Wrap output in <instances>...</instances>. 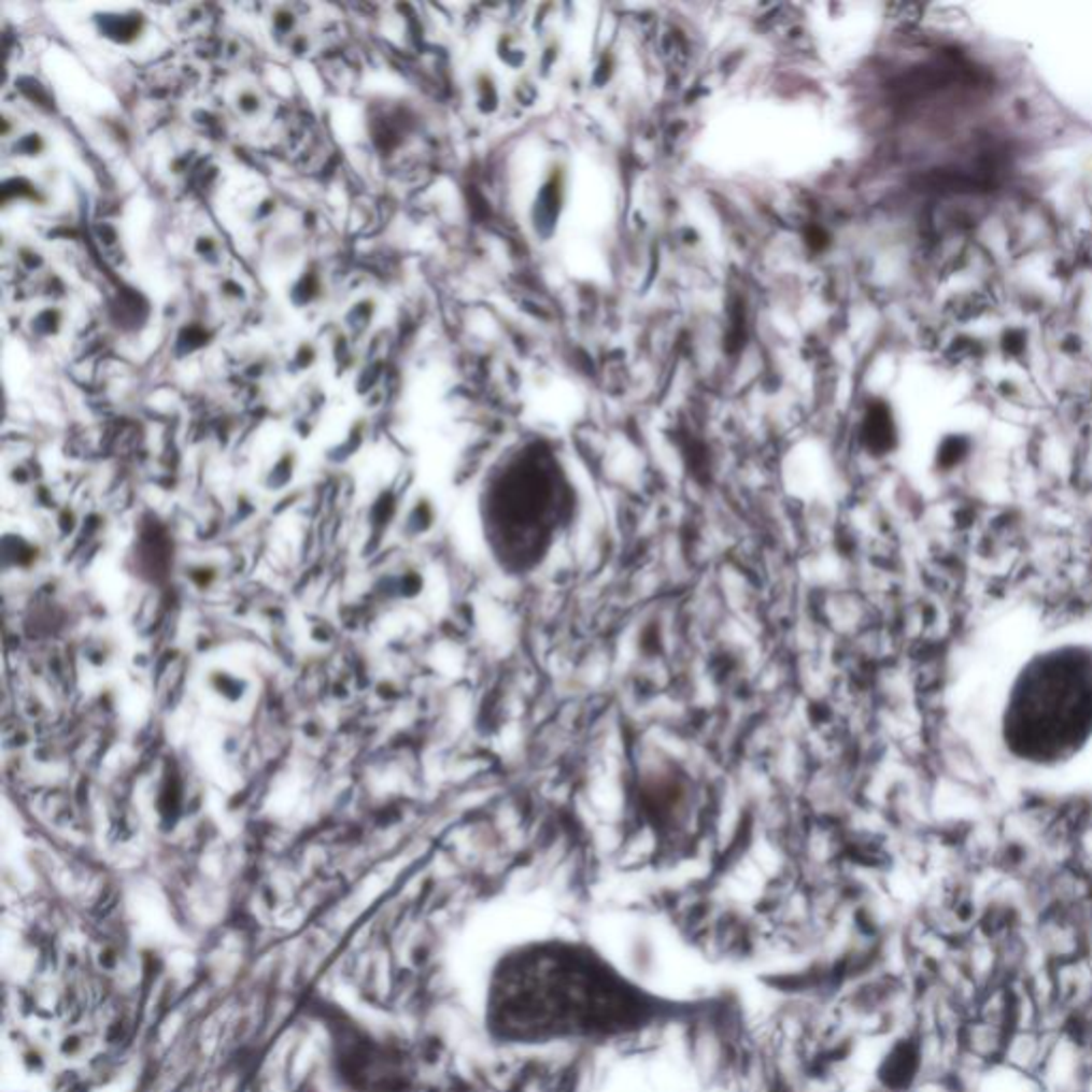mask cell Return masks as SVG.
<instances>
[{"label":"cell","mask_w":1092,"mask_h":1092,"mask_svg":"<svg viewBox=\"0 0 1092 1092\" xmlns=\"http://www.w3.org/2000/svg\"><path fill=\"white\" fill-rule=\"evenodd\" d=\"M972 1092H1041L1035 1078L1018 1074L1005 1065L985 1069L975 1082Z\"/></svg>","instance_id":"6da1fadb"}]
</instances>
